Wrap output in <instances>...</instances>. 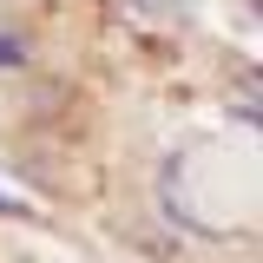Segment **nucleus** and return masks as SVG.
<instances>
[{
    "label": "nucleus",
    "mask_w": 263,
    "mask_h": 263,
    "mask_svg": "<svg viewBox=\"0 0 263 263\" xmlns=\"http://www.w3.org/2000/svg\"><path fill=\"white\" fill-rule=\"evenodd\" d=\"M33 66V40L20 27H0V72H27Z\"/></svg>",
    "instance_id": "f257e3e1"
},
{
    "label": "nucleus",
    "mask_w": 263,
    "mask_h": 263,
    "mask_svg": "<svg viewBox=\"0 0 263 263\" xmlns=\"http://www.w3.org/2000/svg\"><path fill=\"white\" fill-rule=\"evenodd\" d=\"M0 217H27V204H20V197H7V191H0Z\"/></svg>",
    "instance_id": "f03ea898"
}]
</instances>
